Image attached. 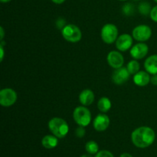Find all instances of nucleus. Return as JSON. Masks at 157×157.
I'll return each mask as SVG.
<instances>
[{
	"mask_svg": "<svg viewBox=\"0 0 157 157\" xmlns=\"http://www.w3.org/2000/svg\"><path fill=\"white\" fill-rule=\"evenodd\" d=\"M156 138L154 130L149 127H140L133 131L131 140L139 148H147L153 144Z\"/></svg>",
	"mask_w": 157,
	"mask_h": 157,
	"instance_id": "f257e3e1",
	"label": "nucleus"
},
{
	"mask_svg": "<svg viewBox=\"0 0 157 157\" xmlns=\"http://www.w3.org/2000/svg\"><path fill=\"white\" fill-rule=\"evenodd\" d=\"M48 128L50 131L58 138H64L69 132V126L64 119L60 117H54L48 122Z\"/></svg>",
	"mask_w": 157,
	"mask_h": 157,
	"instance_id": "f03ea898",
	"label": "nucleus"
},
{
	"mask_svg": "<svg viewBox=\"0 0 157 157\" xmlns=\"http://www.w3.org/2000/svg\"><path fill=\"white\" fill-rule=\"evenodd\" d=\"M73 118L77 124L85 127L90 124L91 113L85 106H79L74 110Z\"/></svg>",
	"mask_w": 157,
	"mask_h": 157,
	"instance_id": "7ed1b4c3",
	"label": "nucleus"
},
{
	"mask_svg": "<svg viewBox=\"0 0 157 157\" xmlns=\"http://www.w3.org/2000/svg\"><path fill=\"white\" fill-rule=\"evenodd\" d=\"M62 36L66 41L71 43H76L81 41L82 33L79 28L73 24H68L62 29Z\"/></svg>",
	"mask_w": 157,
	"mask_h": 157,
	"instance_id": "20e7f679",
	"label": "nucleus"
},
{
	"mask_svg": "<svg viewBox=\"0 0 157 157\" xmlns=\"http://www.w3.org/2000/svg\"><path fill=\"white\" fill-rule=\"evenodd\" d=\"M118 38V29L115 25L108 23L101 29V38L106 44H112Z\"/></svg>",
	"mask_w": 157,
	"mask_h": 157,
	"instance_id": "39448f33",
	"label": "nucleus"
},
{
	"mask_svg": "<svg viewBox=\"0 0 157 157\" xmlns=\"http://www.w3.org/2000/svg\"><path fill=\"white\" fill-rule=\"evenodd\" d=\"M17 101V94L13 89L4 88L0 91V104L2 107H11Z\"/></svg>",
	"mask_w": 157,
	"mask_h": 157,
	"instance_id": "423d86ee",
	"label": "nucleus"
},
{
	"mask_svg": "<svg viewBox=\"0 0 157 157\" xmlns=\"http://www.w3.org/2000/svg\"><path fill=\"white\" fill-rule=\"evenodd\" d=\"M133 38L138 41H146L150 38L152 35V30L150 27L146 25L136 26L132 32Z\"/></svg>",
	"mask_w": 157,
	"mask_h": 157,
	"instance_id": "0eeeda50",
	"label": "nucleus"
},
{
	"mask_svg": "<svg viewBox=\"0 0 157 157\" xmlns=\"http://www.w3.org/2000/svg\"><path fill=\"white\" fill-rule=\"evenodd\" d=\"M130 72L128 71L127 67H121L116 69L112 75V80L113 83L117 85H121L127 82L130 78Z\"/></svg>",
	"mask_w": 157,
	"mask_h": 157,
	"instance_id": "6e6552de",
	"label": "nucleus"
},
{
	"mask_svg": "<svg viewBox=\"0 0 157 157\" xmlns=\"http://www.w3.org/2000/svg\"><path fill=\"white\" fill-rule=\"evenodd\" d=\"M149 52V47L147 44L143 42H140L133 45L130 48V55L135 60L142 59L144 57L147 56Z\"/></svg>",
	"mask_w": 157,
	"mask_h": 157,
	"instance_id": "1a4fd4ad",
	"label": "nucleus"
},
{
	"mask_svg": "<svg viewBox=\"0 0 157 157\" xmlns=\"http://www.w3.org/2000/svg\"><path fill=\"white\" fill-rule=\"evenodd\" d=\"M107 62H108L109 65L113 68H120L124 65V56L117 51H112V52H109L108 55H107Z\"/></svg>",
	"mask_w": 157,
	"mask_h": 157,
	"instance_id": "9d476101",
	"label": "nucleus"
},
{
	"mask_svg": "<svg viewBox=\"0 0 157 157\" xmlns=\"http://www.w3.org/2000/svg\"><path fill=\"white\" fill-rule=\"evenodd\" d=\"M110 118L104 113H100L94 120L93 125L95 130L98 132H103L108 128L110 125Z\"/></svg>",
	"mask_w": 157,
	"mask_h": 157,
	"instance_id": "9b49d317",
	"label": "nucleus"
},
{
	"mask_svg": "<svg viewBox=\"0 0 157 157\" xmlns=\"http://www.w3.org/2000/svg\"><path fill=\"white\" fill-rule=\"evenodd\" d=\"M133 38L128 34H123L120 35L116 41V47L121 52H126L132 48Z\"/></svg>",
	"mask_w": 157,
	"mask_h": 157,
	"instance_id": "f8f14e48",
	"label": "nucleus"
},
{
	"mask_svg": "<svg viewBox=\"0 0 157 157\" xmlns=\"http://www.w3.org/2000/svg\"><path fill=\"white\" fill-rule=\"evenodd\" d=\"M133 82L139 87H145L150 82V74L144 71L137 72L133 75Z\"/></svg>",
	"mask_w": 157,
	"mask_h": 157,
	"instance_id": "ddd939ff",
	"label": "nucleus"
},
{
	"mask_svg": "<svg viewBox=\"0 0 157 157\" xmlns=\"http://www.w3.org/2000/svg\"><path fill=\"white\" fill-rule=\"evenodd\" d=\"M79 101L83 106H89L94 101V94L90 89H84L79 94Z\"/></svg>",
	"mask_w": 157,
	"mask_h": 157,
	"instance_id": "4468645a",
	"label": "nucleus"
},
{
	"mask_svg": "<svg viewBox=\"0 0 157 157\" xmlns=\"http://www.w3.org/2000/svg\"><path fill=\"white\" fill-rule=\"evenodd\" d=\"M146 71L150 75H157V55H153L147 58L144 62Z\"/></svg>",
	"mask_w": 157,
	"mask_h": 157,
	"instance_id": "2eb2a0df",
	"label": "nucleus"
},
{
	"mask_svg": "<svg viewBox=\"0 0 157 157\" xmlns=\"http://www.w3.org/2000/svg\"><path fill=\"white\" fill-rule=\"evenodd\" d=\"M58 138L55 135H46L41 140V144L46 149H53L58 144Z\"/></svg>",
	"mask_w": 157,
	"mask_h": 157,
	"instance_id": "dca6fc26",
	"label": "nucleus"
},
{
	"mask_svg": "<svg viewBox=\"0 0 157 157\" xmlns=\"http://www.w3.org/2000/svg\"><path fill=\"white\" fill-rule=\"evenodd\" d=\"M111 101L107 97L101 98L98 103V109H99L100 111L103 112V113H106V112L109 111L111 108Z\"/></svg>",
	"mask_w": 157,
	"mask_h": 157,
	"instance_id": "f3484780",
	"label": "nucleus"
},
{
	"mask_svg": "<svg viewBox=\"0 0 157 157\" xmlns=\"http://www.w3.org/2000/svg\"><path fill=\"white\" fill-rule=\"evenodd\" d=\"M85 150L89 154H97L98 153V150H99V147L95 141L90 140L86 144Z\"/></svg>",
	"mask_w": 157,
	"mask_h": 157,
	"instance_id": "a211bd4d",
	"label": "nucleus"
},
{
	"mask_svg": "<svg viewBox=\"0 0 157 157\" xmlns=\"http://www.w3.org/2000/svg\"><path fill=\"white\" fill-rule=\"evenodd\" d=\"M127 68L128 70V71L130 72V75H136L137 72L140 71V63L138 62L136 60H133V61H130V62L127 64Z\"/></svg>",
	"mask_w": 157,
	"mask_h": 157,
	"instance_id": "6ab92c4d",
	"label": "nucleus"
},
{
	"mask_svg": "<svg viewBox=\"0 0 157 157\" xmlns=\"http://www.w3.org/2000/svg\"><path fill=\"white\" fill-rule=\"evenodd\" d=\"M138 9H139V12L144 15H149V14H150L152 10L151 6H150V3L148 2L140 3L139 7H138Z\"/></svg>",
	"mask_w": 157,
	"mask_h": 157,
	"instance_id": "aec40b11",
	"label": "nucleus"
},
{
	"mask_svg": "<svg viewBox=\"0 0 157 157\" xmlns=\"http://www.w3.org/2000/svg\"><path fill=\"white\" fill-rule=\"evenodd\" d=\"M123 12L127 16H130L133 13V6L130 3H127L123 7Z\"/></svg>",
	"mask_w": 157,
	"mask_h": 157,
	"instance_id": "412c9836",
	"label": "nucleus"
},
{
	"mask_svg": "<svg viewBox=\"0 0 157 157\" xmlns=\"http://www.w3.org/2000/svg\"><path fill=\"white\" fill-rule=\"evenodd\" d=\"M95 157H114L112 153L108 150H101L96 154Z\"/></svg>",
	"mask_w": 157,
	"mask_h": 157,
	"instance_id": "4be33fe9",
	"label": "nucleus"
},
{
	"mask_svg": "<svg viewBox=\"0 0 157 157\" xmlns=\"http://www.w3.org/2000/svg\"><path fill=\"white\" fill-rule=\"evenodd\" d=\"M75 134H76V136H78V138H82L83 136L85 135V129H84V127L79 126V127L76 129Z\"/></svg>",
	"mask_w": 157,
	"mask_h": 157,
	"instance_id": "5701e85b",
	"label": "nucleus"
},
{
	"mask_svg": "<svg viewBox=\"0 0 157 157\" xmlns=\"http://www.w3.org/2000/svg\"><path fill=\"white\" fill-rule=\"evenodd\" d=\"M150 18L155 22H157V6L152 9L151 12H150Z\"/></svg>",
	"mask_w": 157,
	"mask_h": 157,
	"instance_id": "b1692460",
	"label": "nucleus"
},
{
	"mask_svg": "<svg viewBox=\"0 0 157 157\" xmlns=\"http://www.w3.org/2000/svg\"><path fill=\"white\" fill-rule=\"evenodd\" d=\"M65 21H64L63 18H59V19L58 20V21H57V26H58V29H61V30H62L63 29H64V27L65 25Z\"/></svg>",
	"mask_w": 157,
	"mask_h": 157,
	"instance_id": "393cba45",
	"label": "nucleus"
},
{
	"mask_svg": "<svg viewBox=\"0 0 157 157\" xmlns=\"http://www.w3.org/2000/svg\"><path fill=\"white\" fill-rule=\"evenodd\" d=\"M150 82L153 85H157V75H153L150 78Z\"/></svg>",
	"mask_w": 157,
	"mask_h": 157,
	"instance_id": "a878e982",
	"label": "nucleus"
},
{
	"mask_svg": "<svg viewBox=\"0 0 157 157\" xmlns=\"http://www.w3.org/2000/svg\"><path fill=\"white\" fill-rule=\"evenodd\" d=\"M0 52H1V60L0 61H2L3 58H4V48H3V45H0Z\"/></svg>",
	"mask_w": 157,
	"mask_h": 157,
	"instance_id": "bb28decb",
	"label": "nucleus"
},
{
	"mask_svg": "<svg viewBox=\"0 0 157 157\" xmlns=\"http://www.w3.org/2000/svg\"><path fill=\"white\" fill-rule=\"evenodd\" d=\"M0 32H1V36H0V39H1V41H2L3 38H4V29H3L2 27L0 28Z\"/></svg>",
	"mask_w": 157,
	"mask_h": 157,
	"instance_id": "cd10ccee",
	"label": "nucleus"
},
{
	"mask_svg": "<svg viewBox=\"0 0 157 157\" xmlns=\"http://www.w3.org/2000/svg\"><path fill=\"white\" fill-rule=\"evenodd\" d=\"M52 1L55 4H62L65 0H52Z\"/></svg>",
	"mask_w": 157,
	"mask_h": 157,
	"instance_id": "c85d7f7f",
	"label": "nucleus"
},
{
	"mask_svg": "<svg viewBox=\"0 0 157 157\" xmlns=\"http://www.w3.org/2000/svg\"><path fill=\"white\" fill-rule=\"evenodd\" d=\"M120 157H133V156H132V155H130V153H123V154H121Z\"/></svg>",
	"mask_w": 157,
	"mask_h": 157,
	"instance_id": "c756f323",
	"label": "nucleus"
},
{
	"mask_svg": "<svg viewBox=\"0 0 157 157\" xmlns=\"http://www.w3.org/2000/svg\"><path fill=\"white\" fill-rule=\"evenodd\" d=\"M81 157H93L91 156V154H84V155H82V156H81Z\"/></svg>",
	"mask_w": 157,
	"mask_h": 157,
	"instance_id": "7c9ffc66",
	"label": "nucleus"
},
{
	"mask_svg": "<svg viewBox=\"0 0 157 157\" xmlns=\"http://www.w3.org/2000/svg\"><path fill=\"white\" fill-rule=\"evenodd\" d=\"M10 1H12V0H1L2 2H4V3L9 2H10Z\"/></svg>",
	"mask_w": 157,
	"mask_h": 157,
	"instance_id": "2f4dec72",
	"label": "nucleus"
},
{
	"mask_svg": "<svg viewBox=\"0 0 157 157\" xmlns=\"http://www.w3.org/2000/svg\"><path fill=\"white\" fill-rule=\"evenodd\" d=\"M120 1H127V0H120Z\"/></svg>",
	"mask_w": 157,
	"mask_h": 157,
	"instance_id": "473e14b6",
	"label": "nucleus"
},
{
	"mask_svg": "<svg viewBox=\"0 0 157 157\" xmlns=\"http://www.w3.org/2000/svg\"><path fill=\"white\" fill-rule=\"evenodd\" d=\"M154 1H155V2H157V0H154Z\"/></svg>",
	"mask_w": 157,
	"mask_h": 157,
	"instance_id": "72a5a7b5",
	"label": "nucleus"
},
{
	"mask_svg": "<svg viewBox=\"0 0 157 157\" xmlns=\"http://www.w3.org/2000/svg\"><path fill=\"white\" fill-rule=\"evenodd\" d=\"M136 1H137V0H136Z\"/></svg>",
	"mask_w": 157,
	"mask_h": 157,
	"instance_id": "f704fd0d",
	"label": "nucleus"
}]
</instances>
